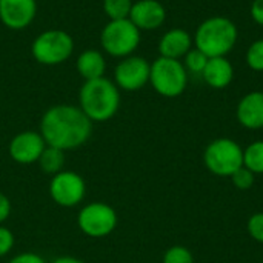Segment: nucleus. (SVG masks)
I'll list each match as a JSON object with an SVG mask.
<instances>
[{
	"instance_id": "f257e3e1",
	"label": "nucleus",
	"mask_w": 263,
	"mask_h": 263,
	"mask_svg": "<svg viewBox=\"0 0 263 263\" xmlns=\"http://www.w3.org/2000/svg\"><path fill=\"white\" fill-rule=\"evenodd\" d=\"M40 134L48 146L71 151L83 146L92 134V122L85 112L68 103L48 108L40 120Z\"/></svg>"
},
{
	"instance_id": "f03ea898",
	"label": "nucleus",
	"mask_w": 263,
	"mask_h": 263,
	"mask_svg": "<svg viewBox=\"0 0 263 263\" xmlns=\"http://www.w3.org/2000/svg\"><path fill=\"white\" fill-rule=\"evenodd\" d=\"M79 108L92 123L108 122L120 108V89L106 77L85 80L79 91Z\"/></svg>"
},
{
	"instance_id": "7ed1b4c3",
	"label": "nucleus",
	"mask_w": 263,
	"mask_h": 263,
	"mask_svg": "<svg viewBox=\"0 0 263 263\" xmlns=\"http://www.w3.org/2000/svg\"><path fill=\"white\" fill-rule=\"evenodd\" d=\"M239 37L236 23L223 15H214L203 20L194 34V48L200 49L208 59L225 57L233 51Z\"/></svg>"
},
{
	"instance_id": "20e7f679",
	"label": "nucleus",
	"mask_w": 263,
	"mask_h": 263,
	"mask_svg": "<svg viewBox=\"0 0 263 263\" xmlns=\"http://www.w3.org/2000/svg\"><path fill=\"white\" fill-rule=\"evenodd\" d=\"M140 37V29L129 18L109 20L100 32V45L106 54L125 59L139 48Z\"/></svg>"
},
{
	"instance_id": "39448f33",
	"label": "nucleus",
	"mask_w": 263,
	"mask_h": 263,
	"mask_svg": "<svg viewBox=\"0 0 263 263\" xmlns=\"http://www.w3.org/2000/svg\"><path fill=\"white\" fill-rule=\"evenodd\" d=\"M149 83L162 97H179L188 85V71L180 60L159 57L151 63Z\"/></svg>"
},
{
	"instance_id": "423d86ee",
	"label": "nucleus",
	"mask_w": 263,
	"mask_h": 263,
	"mask_svg": "<svg viewBox=\"0 0 263 263\" xmlns=\"http://www.w3.org/2000/svg\"><path fill=\"white\" fill-rule=\"evenodd\" d=\"M74 51L72 37L62 29H48L40 32L32 45L31 54L37 63L46 66H55L66 62Z\"/></svg>"
},
{
	"instance_id": "0eeeda50",
	"label": "nucleus",
	"mask_w": 263,
	"mask_h": 263,
	"mask_svg": "<svg viewBox=\"0 0 263 263\" xmlns=\"http://www.w3.org/2000/svg\"><path fill=\"white\" fill-rule=\"evenodd\" d=\"M203 163L214 176L231 177L243 166V149L233 139H216L206 146L203 153Z\"/></svg>"
},
{
	"instance_id": "6e6552de",
	"label": "nucleus",
	"mask_w": 263,
	"mask_h": 263,
	"mask_svg": "<svg viewBox=\"0 0 263 263\" xmlns=\"http://www.w3.org/2000/svg\"><path fill=\"white\" fill-rule=\"evenodd\" d=\"M117 213L106 202H89L83 205L77 214L79 230L91 239L109 236L117 228Z\"/></svg>"
},
{
	"instance_id": "1a4fd4ad",
	"label": "nucleus",
	"mask_w": 263,
	"mask_h": 263,
	"mask_svg": "<svg viewBox=\"0 0 263 263\" xmlns=\"http://www.w3.org/2000/svg\"><path fill=\"white\" fill-rule=\"evenodd\" d=\"M48 193L55 205L62 208H74L85 200L86 183L79 173L63 170L51 177Z\"/></svg>"
},
{
	"instance_id": "9d476101",
	"label": "nucleus",
	"mask_w": 263,
	"mask_h": 263,
	"mask_svg": "<svg viewBox=\"0 0 263 263\" xmlns=\"http://www.w3.org/2000/svg\"><path fill=\"white\" fill-rule=\"evenodd\" d=\"M151 63L140 55L122 59L114 69V83L123 91H139L149 83Z\"/></svg>"
},
{
	"instance_id": "9b49d317",
	"label": "nucleus",
	"mask_w": 263,
	"mask_h": 263,
	"mask_svg": "<svg viewBox=\"0 0 263 263\" xmlns=\"http://www.w3.org/2000/svg\"><path fill=\"white\" fill-rule=\"evenodd\" d=\"M46 148V142L42 137L40 131H22L15 134L9 145L8 154L18 165H32L37 163L42 153Z\"/></svg>"
},
{
	"instance_id": "f8f14e48",
	"label": "nucleus",
	"mask_w": 263,
	"mask_h": 263,
	"mask_svg": "<svg viewBox=\"0 0 263 263\" xmlns=\"http://www.w3.org/2000/svg\"><path fill=\"white\" fill-rule=\"evenodd\" d=\"M37 15L35 0H0V22L14 31L28 28Z\"/></svg>"
},
{
	"instance_id": "ddd939ff",
	"label": "nucleus",
	"mask_w": 263,
	"mask_h": 263,
	"mask_svg": "<svg viewBox=\"0 0 263 263\" xmlns=\"http://www.w3.org/2000/svg\"><path fill=\"white\" fill-rule=\"evenodd\" d=\"M128 18L140 31H153L165 23L166 9L159 0H137L133 3Z\"/></svg>"
},
{
	"instance_id": "4468645a",
	"label": "nucleus",
	"mask_w": 263,
	"mask_h": 263,
	"mask_svg": "<svg viewBox=\"0 0 263 263\" xmlns=\"http://www.w3.org/2000/svg\"><path fill=\"white\" fill-rule=\"evenodd\" d=\"M239 123L247 129L263 128V91L245 94L236 109Z\"/></svg>"
},
{
	"instance_id": "2eb2a0df",
	"label": "nucleus",
	"mask_w": 263,
	"mask_h": 263,
	"mask_svg": "<svg viewBox=\"0 0 263 263\" xmlns=\"http://www.w3.org/2000/svg\"><path fill=\"white\" fill-rule=\"evenodd\" d=\"M193 48V37L186 29L173 28L159 40V52L162 57L180 60Z\"/></svg>"
},
{
	"instance_id": "dca6fc26",
	"label": "nucleus",
	"mask_w": 263,
	"mask_h": 263,
	"mask_svg": "<svg viewBox=\"0 0 263 263\" xmlns=\"http://www.w3.org/2000/svg\"><path fill=\"white\" fill-rule=\"evenodd\" d=\"M203 80L214 89H223L230 86L234 79V68L227 57H211L202 72Z\"/></svg>"
},
{
	"instance_id": "f3484780",
	"label": "nucleus",
	"mask_w": 263,
	"mask_h": 263,
	"mask_svg": "<svg viewBox=\"0 0 263 263\" xmlns=\"http://www.w3.org/2000/svg\"><path fill=\"white\" fill-rule=\"evenodd\" d=\"M79 74L83 80H94L99 77H105L106 71V60L103 54L97 49H86L80 52L76 62Z\"/></svg>"
},
{
	"instance_id": "a211bd4d",
	"label": "nucleus",
	"mask_w": 263,
	"mask_h": 263,
	"mask_svg": "<svg viewBox=\"0 0 263 263\" xmlns=\"http://www.w3.org/2000/svg\"><path fill=\"white\" fill-rule=\"evenodd\" d=\"M65 151L59 149V148H54V146H48L45 148V151L42 153L40 159H39V166L40 170L48 174V176H55L57 173L63 171L65 168Z\"/></svg>"
},
{
	"instance_id": "6ab92c4d",
	"label": "nucleus",
	"mask_w": 263,
	"mask_h": 263,
	"mask_svg": "<svg viewBox=\"0 0 263 263\" xmlns=\"http://www.w3.org/2000/svg\"><path fill=\"white\" fill-rule=\"evenodd\" d=\"M243 166L254 174H263V140L253 142L243 149Z\"/></svg>"
},
{
	"instance_id": "aec40b11",
	"label": "nucleus",
	"mask_w": 263,
	"mask_h": 263,
	"mask_svg": "<svg viewBox=\"0 0 263 263\" xmlns=\"http://www.w3.org/2000/svg\"><path fill=\"white\" fill-rule=\"evenodd\" d=\"M133 0H103V11L109 20H123L129 17Z\"/></svg>"
},
{
	"instance_id": "412c9836",
	"label": "nucleus",
	"mask_w": 263,
	"mask_h": 263,
	"mask_svg": "<svg viewBox=\"0 0 263 263\" xmlns=\"http://www.w3.org/2000/svg\"><path fill=\"white\" fill-rule=\"evenodd\" d=\"M206 63H208V57L197 48H191L183 57V66L186 68L188 72L193 74H202Z\"/></svg>"
},
{
	"instance_id": "4be33fe9",
	"label": "nucleus",
	"mask_w": 263,
	"mask_h": 263,
	"mask_svg": "<svg viewBox=\"0 0 263 263\" xmlns=\"http://www.w3.org/2000/svg\"><path fill=\"white\" fill-rule=\"evenodd\" d=\"M247 65L257 72H263V39L253 42L247 51Z\"/></svg>"
},
{
	"instance_id": "5701e85b",
	"label": "nucleus",
	"mask_w": 263,
	"mask_h": 263,
	"mask_svg": "<svg viewBox=\"0 0 263 263\" xmlns=\"http://www.w3.org/2000/svg\"><path fill=\"white\" fill-rule=\"evenodd\" d=\"M162 263H194V257L186 247L174 245L166 250Z\"/></svg>"
},
{
	"instance_id": "b1692460",
	"label": "nucleus",
	"mask_w": 263,
	"mask_h": 263,
	"mask_svg": "<svg viewBox=\"0 0 263 263\" xmlns=\"http://www.w3.org/2000/svg\"><path fill=\"white\" fill-rule=\"evenodd\" d=\"M231 180H233V185L240 190V191H247L250 190L253 185H254V180H256V174L251 173L248 168L242 166L239 168L233 176H231Z\"/></svg>"
},
{
	"instance_id": "393cba45",
	"label": "nucleus",
	"mask_w": 263,
	"mask_h": 263,
	"mask_svg": "<svg viewBox=\"0 0 263 263\" xmlns=\"http://www.w3.org/2000/svg\"><path fill=\"white\" fill-rule=\"evenodd\" d=\"M248 234L259 243H263V213H256L248 219Z\"/></svg>"
},
{
	"instance_id": "a878e982",
	"label": "nucleus",
	"mask_w": 263,
	"mask_h": 263,
	"mask_svg": "<svg viewBox=\"0 0 263 263\" xmlns=\"http://www.w3.org/2000/svg\"><path fill=\"white\" fill-rule=\"evenodd\" d=\"M14 243H15L14 233H12L9 228L0 225V257L8 256V254L12 251Z\"/></svg>"
},
{
	"instance_id": "bb28decb",
	"label": "nucleus",
	"mask_w": 263,
	"mask_h": 263,
	"mask_svg": "<svg viewBox=\"0 0 263 263\" xmlns=\"http://www.w3.org/2000/svg\"><path fill=\"white\" fill-rule=\"evenodd\" d=\"M8 263H48L42 256H39L37 253L32 251H26V253H20L15 254Z\"/></svg>"
},
{
	"instance_id": "cd10ccee",
	"label": "nucleus",
	"mask_w": 263,
	"mask_h": 263,
	"mask_svg": "<svg viewBox=\"0 0 263 263\" xmlns=\"http://www.w3.org/2000/svg\"><path fill=\"white\" fill-rule=\"evenodd\" d=\"M11 211H12L11 200L8 199V196H5L3 193H0V225H3L9 219Z\"/></svg>"
},
{
	"instance_id": "c85d7f7f",
	"label": "nucleus",
	"mask_w": 263,
	"mask_h": 263,
	"mask_svg": "<svg viewBox=\"0 0 263 263\" xmlns=\"http://www.w3.org/2000/svg\"><path fill=\"white\" fill-rule=\"evenodd\" d=\"M251 17L253 20L263 26V0H254L251 5Z\"/></svg>"
},
{
	"instance_id": "c756f323",
	"label": "nucleus",
	"mask_w": 263,
	"mask_h": 263,
	"mask_svg": "<svg viewBox=\"0 0 263 263\" xmlns=\"http://www.w3.org/2000/svg\"><path fill=\"white\" fill-rule=\"evenodd\" d=\"M51 263H85L83 260L77 259V257H72V256H60L57 259H54Z\"/></svg>"
}]
</instances>
